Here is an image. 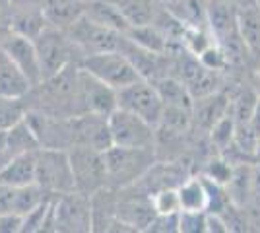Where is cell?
<instances>
[{
    "label": "cell",
    "mask_w": 260,
    "mask_h": 233,
    "mask_svg": "<svg viewBox=\"0 0 260 233\" xmlns=\"http://www.w3.org/2000/svg\"><path fill=\"white\" fill-rule=\"evenodd\" d=\"M107 189L122 190L136 185L155 163V150L111 146L103 152Z\"/></svg>",
    "instance_id": "obj_1"
},
{
    "label": "cell",
    "mask_w": 260,
    "mask_h": 233,
    "mask_svg": "<svg viewBox=\"0 0 260 233\" xmlns=\"http://www.w3.org/2000/svg\"><path fill=\"white\" fill-rule=\"evenodd\" d=\"M8 2H10L12 31H18L33 39L47 25L41 0H8Z\"/></svg>",
    "instance_id": "obj_14"
},
{
    "label": "cell",
    "mask_w": 260,
    "mask_h": 233,
    "mask_svg": "<svg viewBox=\"0 0 260 233\" xmlns=\"http://www.w3.org/2000/svg\"><path fill=\"white\" fill-rule=\"evenodd\" d=\"M208 29L225 55H237V49H243L239 35V4L235 0H206Z\"/></svg>",
    "instance_id": "obj_4"
},
{
    "label": "cell",
    "mask_w": 260,
    "mask_h": 233,
    "mask_svg": "<svg viewBox=\"0 0 260 233\" xmlns=\"http://www.w3.org/2000/svg\"><path fill=\"white\" fill-rule=\"evenodd\" d=\"M146 231H153V233H177L181 231L179 227V212H173V214H155V218L152 220L150 227Z\"/></svg>",
    "instance_id": "obj_32"
},
{
    "label": "cell",
    "mask_w": 260,
    "mask_h": 233,
    "mask_svg": "<svg viewBox=\"0 0 260 233\" xmlns=\"http://www.w3.org/2000/svg\"><path fill=\"white\" fill-rule=\"evenodd\" d=\"M239 35L247 55L260 64V6L258 2H247L239 6Z\"/></svg>",
    "instance_id": "obj_17"
},
{
    "label": "cell",
    "mask_w": 260,
    "mask_h": 233,
    "mask_svg": "<svg viewBox=\"0 0 260 233\" xmlns=\"http://www.w3.org/2000/svg\"><path fill=\"white\" fill-rule=\"evenodd\" d=\"M80 66L87 70L91 76L105 82L113 89H120L132 82L140 80V72L130 62L126 55L120 51H105V53H93L86 55L80 60Z\"/></svg>",
    "instance_id": "obj_6"
},
{
    "label": "cell",
    "mask_w": 260,
    "mask_h": 233,
    "mask_svg": "<svg viewBox=\"0 0 260 233\" xmlns=\"http://www.w3.org/2000/svg\"><path fill=\"white\" fill-rule=\"evenodd\" d=\"M25 97H6L0 95V130H10L14 124L25 119L27 115Z\"/></svg>",
    "instance_id": "obj_27"
},
{
    "label": "cell",
    "mask_w": 260,
    "mask_h": 233,
    "mask_svg": "<svg viewBox=\"0 0 260 233\" xmlns=\"http://www.w3.org/2000/svg\"><path fill=\"white\" fill-rule=\"evenodd\" d=\"M10 157H12V155L8 154V152H0V169L6 165V161H8Z\"/></svg>",
    "instance_id": "obj_37"
},
{
    "label": "cell",
    "mask_w": 260,
    "mask_h": 233,
    "mask_svg": "<svg viewBox=\"0 0 260 233\" xmlns=\"http://www.w3.org/2000/svg\"><path fill=\"white\" fill-rule=\"evenodd\" d=\"M124 35L128 37L132 43H136L138 47L146 49V51H152V53H157V55H169L171 53V45L173 43L153 23L132 25V27H128V31Z\"/></svg>",
    "instance_id": "obj_23"
},
{
    "label": "cell",
    "mask_w": 260,
    "mask_h": 233,
    "mask_svg": "<svg viewBox=\"0 0 260 233\" xmlns=\"http://www.w3.org/2000/svg\"><path fill=\"white\" fill-rule=\"evenodd\" d=\"M84 16L89 18L91 22L109 27L113 31H119V34H126L130 27L128 22L122 18V14L117 10V6L111 4L109 0H87Z\"/></svg>",
    "instance_id": "obj_22"
},
{
    "label": "cell",
    "mask_w": 260,
    "mask_h": 233,
    "mask_svg": "<svg viewBox=\"0 0 260 233\" xmlns=\"http://www.w3.org/2000/svg\"><path fill=\"white\" fill-rule=\"evenodd\" d=\"M33 43L37 49L39 64L43 80L58 74L70 64H80L84 58L78 45L68 37L64 29H58L53 25H45L39 34L33 37Z\"/></svg>",
    "instance_id": "obj_2"
},
{
    "label": "cell",
    "mask_w": 260,
    "mask_h": 233,
    "mask_svg": "<svg viewBox=\"0 0 260 233\" xmlns=\"http://www.w3.org/2000/svg\"><path fill=\"white\" fill-rule=\"evenodd\" d=\"M250 128L254 130V134L260 138V93H258V101L254 105V111H252V117H250Z\"/></svg>",
    "instance_id": "obj_35"
},
{
    "label": "cell",
    "mask_w": 260,
    "mask_h": 233,
    "mask_svg": "<svg viewBox=\"0 0 260 233\" xmlns=\"http://www.w3.org/2000/svg\"><path fill=\"white\" fill-rule=\"evenodd\" d=\"M231 171H233V163L229 159H216V161L212 159L206 167V177L212 179L217 185L225 187V183L231 177Z\"/></svg>",
    "instance_id": "obj_33"
},
{
    "label": "cell",
    "mask_w": 260,
    "mask_h": 233,
    "mask_svg": "<svg viewBox=\"0 0 260 233\" xmlns=\"http://www.w3.org/2000/svg\"><path fill=\"white\" fill-rule=\"evenodd\" d=\"M181 210H206L208 190L204 179H186L179 187Z\"/></svg>",
    "instance_id": "obj_26"
},
{
    "label": "cell",
    "mask_w": 260,
    "mask_h": 233,
    "mask_svg": "<svg viewBox=\"0 0 260 233\" xmlns=\"http://www.w3.org/2000/svg\"><path fill=\"white\" fill-rule=\"evenodd\" d=\"M0 47L10 56L12 62L25 74V78L31 82V86H37L43 82L39 56H37V49H35L31 37L18 34V31H8L0 39Z\"/></svg>",
    "instance_id": "obj_11"
},
{
    "label": "cell",
    "mask_w": 260,
    "mask_h": 233,
    "mask_svg": "<svg viewBox=\"0 0 260 233\" xmlns=\"http://www.w3.org/2000/svg\"><path fill=\"white\" fill-rule=\"evenodd\" d=\"M235 2H237V0H235Z\"/></svg>",
    "instance_id": "obj_42"
},
{
    "label": "cell",
    "mask_w": 260,
    "mask_h": 233,
    "mask_svg": "<svg viewBox=\"0 0 260 233\" xmlns=\"http://www.w3.org/2000/svg\"><path fill=\"white\" fill-rule=\"evenodd\" d=\"M107 122L113 146L155 150V132H157V128L148 121H144L138 115L117 107L107 117Z\"/></svg>",
    "instance_id": "obj_9"
},
{
    "label": "cell",
    "mask_w": 260,
    "mask_h": 233,
    "mask_svg": "<svg viewBox=\"0 0 260 233\" xmlns=\"http://www.w3.org/2000/svg\"><path fill=\"white\" fill-rule=\"evenodd\" d=\"M254 161H260V138H258V144H256V152H254Z\"/></svg>",
    "instance_id": "obj_38"
},
{
    "label": "cell",
    "mask_w": 260,
    "mask_h": 233,
    "mask_svg": "<svg viewBox=\"0 0 260 233\" xmlns=\"http://www.w3.org/2000/svg\"><path fill=\"white\" fill-rule=\"evenodd\" d=\"M64 31L78 45L84 56L93 55V53H105V51H120V47L124 43V34L103 27L99 23L91 22L86 16L76 20Z\"/></svg>",
    "instance_id": "obj_10"
},
{
    "label": "cell",
    "mask_w": 260,
    "mask_h": 233,
    "mask_svg": "<svg viewBox=\"0 0 260 233\" xmlns=\"http://www.w3.org/2000/svg\"><path fill=\"white\" fill-rule=\"evenodd\" d=\"M250 204L260 210V161H254L252 165V200Z\"/></svg>",
    "instance_id": "obj_34"
},
{
    "label": "cell",
    "mask_w": 260,
    "mask_h": 233,
    "mask_svg": "<svg viewBox=\"0 0 260 233\" xmlns=\"http://www.w3.org/2000/svg\"><path fill=\"white\" fill-rule=\"evenodd\" d=\"M37 181V150L12 155L0 169V183L10 187H27Z\"/></svg>",
    "instance_id": "obj_16"
},
{
    "label": "cell",
    "mask_w": 260,
    "mask_h": 233,
    "mask_svg": "<svg viewBox=\"0 0 260 233\" xmlns=\"http://www.w3.org/2000/svg\"><path fill=\"white\" fill-rule=\"evenodd\" d=\"M45 198H49V194L37 183L27 187H10L0 183V216H25Z\"/></svg>",
    "instance_id": "obj_13"
},
{
    "label": "cell",
    "mask_w": 260,
    "mask_h": 233,
    "mask_svg": "<svg viewBox=\"0 0 260 233\" xmlns=\"http://www.w3.org/2000/svg\"><path fill=\"white\" fill-rule=\"evenodd\" d=\"M109 2L117 6V10L122 14V18L128 22L130 27L152 23L161 6V2L157 0H109Z\"/></svg>",
    "instance_id": "obj_24"
},
{
    "label": "cell",
    "mask_w": 260,
    "mask_h": 233,
    "mask_svg": "<svg viewBox=\"0 0 260 233\" xmlns=\"http://www.w3.org/2000/svg\"><path fill=\"white\" fill-rule=\"evenodd\" d=\"M68 155L78 192L93 196L95 192L107 187V169L103 152L87 146H74L68 150Z\"/></svg>",
    "instance_id": "obj_7"
},
{
    "label": "cell",
    "mask_w": 260,
    "mask_h": 233,
    "mask_svg": "<svg viewBox=\"0 0 260 233\" xmlns=\"http://www.w3.org/2000/svg\"><path fill=\"white\" fill-rule=\"evenodd\" d=\"M256 91L260 93V74H258V82H256Z\"/></svg>",
    "instance_id": "obj_40"
},
{
    "label": "cell",
    "mask_w": 260,
    "mask_h": 233,
    "mask_svg": "<svg viewBox=\"0 0 260 233\" xmlns=\"http://www.w3.org/2000/svg\"><path fill=\"white\" fill-rule=\"evenodd\" d=\"M252 165L254 161L252 163L241 161L233 165L231 177L225 183V190L233 206L243 208V206H249L252 200Z\"/></svg>",
    "instance_id": "obj_20"
},
{
    "label": "cell",
    "mask_w": 260,
    "mask_h": 233,
    "mask_svg": "<svg viewBox=\"0 0 260 233\" xmlns=\"http://www.w3.org/2000/svg\"><path fill=\"white\" fill-rule=\"evenodd\" d=\"M256 101H258V91L247 89L239 93L237 99L231 103V115L235 119V124H249Z\"/></svg>",
    "instance_id": "obj_29"
},
{
    "label": "cell",
    "mask_w": 260,
    "mask_h": 233,
    "mask_svg": "<svg viewBox=\"0 0 260 233\" xmlns=\"http://www.w3.org/2000/svg\"><path fill=\"white\" fill-rule=\"evenodd\" d=\"M206 210H181L179 212V227L183 233L206 231Z\"/></svg>",
    "instance_id": "obj_31"
},
{
    "label": "cell",
    "mask_w": 260,
    "mask_h": 233,
    "mask_svg": "<svg viewBox=\"0 0 260 233\" xmlns=\"http://www.w3.org/2000/svg\"><path fill=\"white\" fill-rule=\"evenodd\" d=\"M153 206L159 214H173L181 212V198H179V187H169L155 192Z\"/></svg>",
    "instance_id": "obj_30"
},
{
    "label": "cell",
    "mask_w": 260,
    "mask_h": 233,
    "mask_svg": "<svg viewBox=\"0 0 260 233\" xmlns=\"http://www.w3.org/2000/svg\"><path fill=\"white\" fill-rule=\"evenodd\" d=\"M256 2H258V6H260V0H256Z\"/></svg>",
    "instance_id": "obj_41"
},
{
    "label": "cell",
    "mask_w": 260,
    "mask_h": 233,
    "mask_svg": "<svg viewBox=\"0 0 260 233\" xmlns=\"http://www.w3.org/2000/svg\"><path fill=\"white\" fill-rule=\"evenodd\" d=\"M210 138H212V144L216 146L217 150L225 152L229 146L233 144V138H235V119L231 111L221 117L219 121L210 128Z\"/></svg>",
    "instance_id": "obj_28"
},
{
    "label": "cell",
    "mask_w": 260,
    "mask_h": 233,
    "mask_svg": "<svg viewBox=\"0 0 260 233\" xmlns=\"http://www.w3.org/2000/svg\"><path fill=\"white\" fill-rule=\"evenodd\" d=\"M31 82L20 68L10 60L0 47V95L6 97H25L31 91Z\"/></svg>",
    "instance_id": "obj_19"
},
{
    "label": "cell",
    "mask_w": 260,
    "mask_h": 233,
    "mask_svg": "<svg viewBox=\"0 0 260 233\" xmlns=\"http://www.w3.org/2000/svg\"><path fill=\"white\" fill-rule=\"evenodd\" d=\"M41 144L37 140V136L33 132L31 124L27 119L14 124L10 130H6V152L10 155L23 154V152H35L39 150Z\"/></svg>",
    "instance_id": "obj_25"
},
{
    "label": "cell",
    "mask_w": 260,
    "mask_h": 233,
    "mask_svg": "<svg viewBox=\"0 0 260 233\" xmlns=\"http://www.w3.org/2000/svg\"><path fill=\"white\" fill-rule=\"evenodd\" d=\"M155 214L157 210L153 206V198H146L144 194L117 198V220L124 222L134 231H146Z\"/></svg>",
    "instance_id": "obj_15"
},
{
    "label": "cell",
    "mask_w": 260,
    "mask_h": 233,
    "mask_svg": "<svg viewBox=\"0 0 260 233\" xmlns=\"http://www.w3.org/2000/svg\"><path fill=\"white\" fill-rule=\"evenodd\" d=\"M0 152H6V130H0Z\"/></svg>",
    "instance_id": "obj_36"
},
{
    "label": "cell",
    "mask_w": 260,
    "mask_h": 233,
    "mask_svg": "<svg viewBox=\"0 0 260 233\" xmlns=\"http://www.w3.org/2000/svg\"><path fill=\"white\" fill-rule=\"evenodd\" d=\"M53 231H93L91 196L82 192H66L53 198Z\"/></svg>",
    "instance_id": "obj_5"
},
{
    "label": "cell",
    "mask_w": 260,
    "mask_h": 233,
    "mask_svg": "<svg viewBox=\"0 0 260 233\" xmlns=\"http://www.w3.org/2000/svg\"><path fill=\"white\" fill-rule=\"evenodd\" d=\"M49 196L74 192V173L70 165V155L66 150L39 148L37 150V181Z\"/></svg>",
    "instance_id": "obj_3"
},
{
    "label": "cell",
    "mask_w": 260,
    "mask_h": 233,
    "mask_svg": "<svg viewBox=\"0 0 260 233\" xmlns=\"http://www.w3.org/2000/svg\"><path fill=\"white\" fill-rule=\"evenodd\" d=\"M231 111V103L225 95L219 93H210L204 97L194 99V109H192V119L198 122V126L210 130L221 117H225Z\"/></svg>",
    "instance_id": "obj_21"
},
{
    "label": "cell",
    "mask_w": 260,
    "mask_h": 233,
    "mask_svg": "<svg viewBox=\"0 0 260 233\" xmlns=\"http://www.w3.org/2000/svg\"><path fill=\"white\" fill-rule=\"evenodd\" d=\"M87 0H41L47 25L68 29L86 12Z\"/></svg>",
    "instance_id": "obj_18"
},
{
    "label": "cell",
    "mask_w": 260,
    "mask_h": 233,
    "mask_svg": "<svg viewBox=\"0 0 260 233\" xmlns=\"http://www.w3.org/2000/svg\"><path fill=\"white\" fill-rule=\"evenodd\" d=\"M80 93L86 113H98L109 117L115 111L117 105V89L107 86L105 82L91 76L87 70L80 66Z\"/></svg>",
    "instance_id": "obj_12"
},
{
    "label": "cell",
    "mask_w": 260,
    "mask_h": 233,
    "mask_svg": "<svg viewBox=\"0 0 260 233\" xmlns=\"http://www.w3.org/2000/svg\"><path fill=\"white\" fill-rule=\"evenodd\" d=\"M157 2H161V4H171V2H177V0H157Z\"/></svg>",
    "instance_id": "obj_39"
},
{
    "label": "cell",
    "mask_w": 260,
    "mask_h": 233,
    "mask_svg": "<svg viewBox=\"0 0 260 233\" xmlns=\"http://www.w3.org/2000/svg\"><path fill=\"white\" fill-rule=\"evenodd\" d=\"M117 105L120 109H126V111L142 117L144 121L153 124L155 128L159 126L163 109H165L155 84L146 80V78H140L128 86L117 89Z\"/></svg>",
    "instance_id": "obj_8"
}]
</instances>
